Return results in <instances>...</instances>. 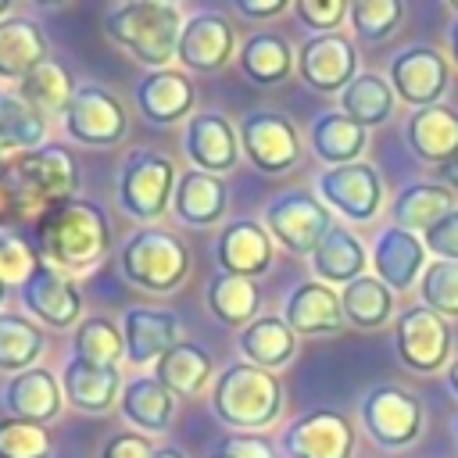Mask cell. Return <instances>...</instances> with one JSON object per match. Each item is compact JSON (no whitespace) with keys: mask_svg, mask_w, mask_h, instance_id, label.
<instances>
[{"mask_svg":"<svg viewBox=\"0 0 458 458\" xmlns=\"http://www.w3.org/2000/svg\"><path fill=\"white\" fill-rule=\"evenodd\" d=\"M265 229L290 254L311 258L315 247L322 243V236L333 229V218L318 197H311L304 190H286L265 204Z\"/></svg>","mask_w":458,"mask_h":458,"instance_id":"obj_7","label":"cell"},{"mask_svg":"<svg viewBox=\"0 0 458 458\" xmlns=\"http://www.w3.org/2000/svg\"><path fill=\"white\" fill-rule=\"evenodd\" d=\"M211 458H276V451L261 433H225Z\"/></svg>","mask_w":458,"mask_h":458,"instance_id":"obj_49","label":"cell"},{"mask_svg":"<svg viewBox=\"0 0 458 458\" xmlns=\"http://www.w3.org/2000/svg\"><path fill=\"white\" fill-rule=\"evenodd\" d=\"M426 254H429V250H426L422 236L390 225V229H383V233L376 236V243H372V254H369L372 276L383 279L390 290H411V286L422 279L426 265H429Z\"/></svg>","mask_w":458,"mask_h":458,"instance_id":"obj_19","label":"cell"},{"mask_svg":"<svg viewBox=\"0 0 458 458\" xmlns=\"http://www.w3.org/2000/svg\"><path fill=\"white\" fill-rule=\"evenodd\" d=\"M118 411L129 426H136L143 433H165L175 415V397L161 386L157 376H132L122 386Z\"/></svg>","mask_w":458,"mask_h":458,"instance_id":"obj_34","label":"cell"},{"mask_svg":"<svg viewBox=\"0 0 458 458\" xmlns=\"http://www.w3.org/2000/svg\"><path fill=\"white\" fill-rule=\"evenodd\" d=\"M211 411L236 433L268 429L283 411V383L250 361H229L211 383Z\"/></svg>","mask_w":458,"mask_h":458,"instance_id":"obj_3","label":"cell"},{"mask_svg":"<svg viewBox=\"0 0 458 458\" xmlns=\"http://www.w3.org/2000/svg\"><path fill=\"white\" fill-rule=\"evenodd\" d=\"M154 458H186V451L175 444H165V447H154Z\"/></svg>","mask_w":458,"mask_h":458,"instance_id":"obj_53","label":"cell"},{"mask_svg":"<svg viewBox=\"0 0 458 458\" xmlns=\"http://www.w3.org/2000/svg\"><path fill=\"white\" fill-rule=\"evenodd\" d=\"M386 79H390L397 100H404V104H411V111H419V107L440 104V97L447 93V82H451V68L437 47L411 43L390 57Z\"/></svg>","mask_w":458,"mask_h":458,"instance_id":"obj_13","label":"cell"},{"mask_svg":"<svg viewBox=\"0 0 458 458\" xmlns=\"http://www.w3.org/2000/svg\"><path fill=\"white\" fill-rule=\"evenodd\" d=\"M447 7H451V11H454V18H458V0H451V4H447Z\"/></svg>","mask_w":458,"mask_h":458,"instance_id":"obj_57","label":"cell"},{"mask_svg":"<svg viewBox=\"0 0 458 458\" xmlns=\"http://www.w3.org/2000/svg\"><path fill=\"white\" fill-rule=\"evenodd\" d=\"M308 261H311L315 279L326 283V286H347V283L361 279L365 268L372 265L369 254H365V243L344 225H333Z\"/></svg>","mask_w":458,"mask_h":458,"instance_id":"obj_29","label":"cell"},{"mask_svg":"<svg viewBox=\"0 0 458 458\" xmlns=\"http://www.w3.org/2000/svg\"><path fill=\"white\" fill-rule=\"evenodd\" d=\"M454 437H458V419H454Z\"/></svg>","mask_w":458,"mask_h":458,"instance_id":"obj_59","label":"cell"},{"mask_svg":"<svg viewBox=\"0 0 458 458\" xmlns=\"http://www.w3.org/2000/svg\"><path fill=\"white\" fill-rule=\"evenodd\" d=\"M233 50H236L233 25L218 11H200V14H190L186 18V25L179 32L175 61H182L190 72L211 75V72H218V68L229 64Z\"/></svg>","mask_w":458,"mask_h":458,"instance_id":"obj_18","label":"cell"},{"mask_svg":"<svg viewBox=\"0 0 458 458\" xmlns=\"http://www.w3.org/2000/svg\"><path fill=\"white\" fill-rule=\"evenodd\" d=\"M394 104H397V93H394L390 79H383L376 72H358L354 82L340 93V111L351 122L365 125V129H376V125L390 122Z\"/></svg>","mask_w":458,"mask_h":458,"instance_id":"obj_37","label":"cell"},{"mask_svg":"<svg viewBox=\"0 0 458 458\" xmlns=\"http://www.w3.org/2000/svg\"><path fill=\"white\" fill-rule=\"evenodd\" d=\"M286 458H351L354 451V426L344 411L315 408L293 419L283 429Z\"/></svg>","mask_w":458,"mask_h":458,"instance_id":"obj_15","label":"cell"},{"mask_svg":"<svg viewBox=\"0 0 458 458\" xmlns=\"http://www.w3.org/2000/svg\"><path fill=\"white\" fill-rule=\"evenodd\" d=\"M347 7L351 4H344V0H297L293 14L304 29H315V36H326L347 18Z\"/></svg>","mask_w":458,"mask_h":458,"instance_id":"obj_47","label":"cell"},{"mask_svg":"<svg viewBox=\"0 0 458 458\" xmlns=\"http://www.w3.org/2000/svg\"><path fill=\"white\" fill-rule=\"evenodd\" d=\"M43 258L29 247V240L25 236H18L14 229H4L0 225V283L4 286H25V279L36 272V265H39Z\"/></svg>","mask_w":458,"mask_h":458,"instance_id":"obj_46","label":"cell"},{"mask_svg":"<svg viewBox=\"0 0 458 458\" xmlns=\"http://www.w3.org/2000/svg\"><path fill=\"white\" fill-rule=\"evenodd\" d=\"M61 394L72 408L86 411V415H104L114 408V401L122 397V372L114 365H93L82 358H68L61 365Z\"/></svg>","mask_w":458,"mask_h":458,"instance_id":"obj_22","label":"cell"},{"mask_svg":"<svg viewBox=\"0 0 458 458\" xmlns=\"http://www.w3.org/2000/svg\"><path fill=\"white\" fill-rule=\"evenodd\" d=\"M43 61H47L43 29L25 14L4 18L0 21V79L4 82H21Z\"/></svg>","mask_w":458,"mask_h":458,"instance_id":"obj_32","label":"cell"},{"mask_svg":"<svg viewBox=\"0 0 458 458\" xmlns=\"http://www.w3.org/2000/svg\"><path fill=\"white\" fill-rule=\"evenodd\" d=\"M340 304H344V318L358 329H379L394 318V290L369 272L340 290Z\"/></svg>","mask_w":458,"mask_h":458,"instance_id":"obj_39","label":"cell"},{"mask_svg":"<svg viewBox=\"0 0 458 458\" xmlns=\"http://www.w3.org/2000/svg\"><path fill=\"white\" fill-rule=\"evenodd\" d=\"M215 258H218V268L229 276H243V279L265 276L272 268V236L265 222H254V218L229 222L215 240Z\"/></svg>","mask_w":458,"mask_h":458,"instance_id":"obj_20","label":"cell"},{"mask_svg":"<svg viewBox=\"0 0 458 458\" xmlns=\"http://www.w3.org/2000/svg\"><path fill=\"white\" fill-rule=\"evenodd\" d=\"M419 301L440 318H458V261H429L419 279Z\"/></svg>","mask_w":458,"mask_h":458,"instance_id":"obj_44","label":"cell"},{"mask_svg":"<svg viewBox=\"0 0 458 458\" xmlns=\"http://www.w3.org/2000/svg\"><path fill=\"white\" fill-rule=\"evenodd\" d=\"M154 376L172 397H200L215 383V361L197 344H175L154 365Z\"/></svg>","mask_w":458,"mask_h":458,"instance_id":"obj_35","label":"cell"},{"mask_svg":"<svg viewBox=\"0 0 458 458\" xmlns=\"http://www.w3.org/2000/svg\"><path fill=\"white\" fill-rule=\"evenodd\" d=\"M4 186L11 197V208L18 211H36V208H54L75 197L79 190V165L68 147L43 143L25 154L0 157Z\"/></svg>","mask_w":458,"mask_h":458,"instance_id":"obj_4","label":"cell"},{"mask_svg":"<svg viewBox=\"0 0 458 458\" xmlns=\"http://www.w3.org/2000/svg\"><path fill=\"white\" fill-rule=\"evenodd\" d=\"M361 429L369 433L372 444L386 447V451H401L408 444L419 440L422 433V404L415 394H408L404 386L394 383H379L361 397L358 408Z\"/></svg>","mask_w":458,"mask_h":458,"instance_id":"obj_8","label":"cell"},{"mask_svg":"<svg viewBox=\"0 0 458 458\" xmlns=\"http://www.w3.org/2000/svg\"><path fill=\"white\" fill-rule=\"evenodd\" d=\"M97 458H154V447L147 444L143 433H114L104 440Z\"/></svg>","mask_w":458,"mask_h":458,"instance_id":"obj_50","label":"cell"},{"mask_svg":"<svg viewBox=\"0 0 458 458\" xmlns=\"http://www.w3.org/2000/svg\"><path fill=\"white\" fill-rule=\"evenodd\" d=\"M11 18V0H0V21Z\"/></svg>","mask_w":458,"mask_h":458,"instance_id":"obj_56","label":"cell"},{"mask_svg":"<svg viewBox=\"0 0 458 458\" xmlns=\"http://www.w3.org/2000/svg\"><path fill=\"white\" fill-rule=\"evenodd\" d=\"M308 143H311V154L326 168L354 165V161H361V154L369 147V129L351 122L344 111H322L308 129Z\"/></svg>","mask_w":458,"mask_h":458,"instance_id":"obj_28","label":"cell"},{"mask_svg":"<svg viewBox=\"0 0 458 458\" xmlns=\"http://www.w3.org/2000/svg\"><path fill=\"white\" fill-rule=\"evenodd\" d=\"M240 354L243 361L276 372L293 361L297 354V333L286 326L283 315H258L250 326L240 329Z\"/></svg>","mask_w":458,"mask_h":458,"instance_id":"obj_31","label":"cell"},{"mask_svg":"<svg viewBox=\"0 0 458 458\" xmlns=\"http://www.w3.org/2000/svg\"><path fill=\"white\" fill-rule=\"evenodd\" d=\"M50 433L25 419H0V458H50Z\"/></svg>","mask_w":458,"mask_h":458,"instance_id":"obj_45","label":"cell"},{"mask_svg":"<svg viewBox=\"0 0 458 458\" xmlns=\"http://www.w3.org/2000/svg\"><path fill=\"white\" fill-rule=\"evenodd\" d=\"M225 208H229V190H225L222 175H208L197 168L179 172V182L172 193V211L182 225H193V229L218 225L225 218Z\"/></svg>","mask_w":458,"mask_h":458,"instance_id":"obj_26","label":"cell"},{"mask_svg":"<svg viewBox=\"0 0 458 458\" xmlns=\"http://www.w3.org/2000/svg\"><path fill=\"white\" fill-rule=\"evenodd\" d=\"M236 64H240L247 82H254V86H279L297 68V54H293V47L279 32H254V36L243 39V47L236 54Z\"/></svg>","mask_w":458,"mask_h":458,"instance_id":"obj_33","label":"cell"},{"mask_svg":"<svg viewBox=\"0 0 458 458\" xmlns=\"http://www.w3.org/2000/svg\"><path fill=\"white\" fill-rule=\"evenodd\" d=\"M182 150L190 157V168L208 175H225L240 161V132L236 125L218 111H200L186 118L182 129Z\"/></svg>","mask_w":458,"mask_h":458,"instance_id":"obj_16","label":"cell"},{"mask_svg":"<svg viewBox=\"0 0 458 458\" xmlns=\"http://www.w3.org/2000/svg\"><path fill=\"white\" fill-rule=\"evenodd\" d=\"M447 390H451V394L458 397V358H454V361L447 365Z\"/></svg>","mask_w":458,"mask_h":458,"instance_id":"obj_54","label":"cell"},{"mask_svg":"<svg viewBox=\"0 0 458 458\" xmlns=\"http://www.w3.org/2000/svg\"><path fill=\"white\" fill-rule=\"evenodd\" d=\"M204 304H208V311H211L222 326H250V322H254V315H258L261 297H258L254 279L218 272V276H211V279H208Z\"/></svg>","mask_w":458,"mask_h":458,"instance_id":"obj_38","label":"cell"},{"mask_svg":"<svg viewBox=\"0 0 458 458\" xmlns=\"http://www.w3.org/2000/svg\"><path fill=\"white\" fill-rule=\"evenodd\" d=\"M111 225L93 200H64L36 218V250L61 272H89L107 258Z\"/></svg>","mask_w":458,"mask_h":458,"instance_id":"obj_1","label":"cell"},{"mask_svg":"<svg viewBox=\"0 0 458 458\" xmlns=\"http://www.w3.org/2000/svg\"><path fill=\"white\" fill-rule=\"evenodd\" d=\"M422 243L433 254V261H458V208L447 211L437 225H429L422 233Z\"/></svg>","mask_w":458,"mask_h":458,"instance_id":"obj_48","label":"cell"},{"mask_svg":"<svg viewBox=\"0 0 458 458\" xmlns=\"http://www.w3.org/2000/svg\"><path fill=\"white\" fill-rule=\"evenodd\" d=\"M47 351V340L39 326H32L21 315H4L0 311V372H29L36 369L39 354Z\"/></svg>","mask_w":458,"mask_h":458,"instance_id":"obj_41","label":"cell"},{"mask_svg":"<svg viewBox=\"0 0 458 458\" xmlns=\"http://www.w3.org/2000/svg\"><path fill=\"white\" fill-rule=\"evenodd\" d=\"M447 57L458 64V18H454L451 29H447Z\"/></svg>","mask_w":458,"mask_h":458,"instance_id":"obj_52","label":"cell"},{"mask_svg":"<svg viewBox=\"0 0 458 458\" xmlns=\"http://www.w3.org/2000/svg\"><path fill=\"white\" fill-rule=\"evenodd\" d=\"M347 21L361 43H383L401 29L404 4L401 0H354L347 7Z\"/></svg>","mask_w":458,"mask_h":458,"instance_id":"obj_43","label":"cell"},{"mask_svg":"<svg viewBox=\"0 0 458 458\" xmlns=\"http://www.w3.org/2000/svg\"><path fill=\"white\" fill-rule=\"evenodd\" d=\"M136 107L150 125H175L182 118H190L193 111V86L182 72L175 68H161V72H147L136 89Z\"/></svg>","mask_w":458,"mask_h":458,"instance_id":"obj_25","label":"cell"},{"mask_svg":"<svg viewBox=\"0 0 458 458\" xmlns=\"http://www.w3.org/2000/svg\"><path fill=\"white\" fill-rule=\"evenodd\" d=\"M122 340H125V358L129 365H157L165 351L179 344V318L165 308H125L122 315Z\"/></svg>","mask_w":458,"mask_h":458,"instance_id":"obj_21","label":"cell"},{"mask_svg":"<svg viewBox=\"0 0 458 458\" xmlns=\"http://www.w3.org/2000/svg\"><path fill=\"white\" fill-rule=\"evenodd\" d=\"M318 200L326 208H333L336 215H344L347 222H372L383 211V179L369 161H354V165H336L318 172L315 179Z\"/></svg>","mask_w":458,"mask_h":458,"instance_id":"obj_11","label":"cell"},{"mask_svg":"<svg viewBox=\"0 0 458 458\" xmlns=\"http://www.w3.org/2000/svg\"><path fill=\"white\" fill-rule=\"evenodd\" d=\"M182 25V11L168 0H122L104 11L107 39L150 72H161L175 61Z\"/></svg>","mask_w":458,"mask_h":458,"instance_id":"obj_2","label":"cell"},{"mask_svg":"<svg viewBox=\"0 0 458 458\" xmlns=\"http://www.w3.org/2000/svg\"><path fill=\"white\" fill-rule=\"evenodd\" d=\"M72 354L82 358V361H93V365H114L118 369V361L125 358L122 329H114V322H107L100 315H89L75 326Z\"/></svg>","mask_w":458,"mask_h":458,"instance_id":"obj_42","label":"cell"},{"mask_svg":"<svg viewBox=\"0 0 458 458\" xmlns=\"http://www.w3.org/2000/svg\"><path fill=\"white\" fill-rule=\"evenodd\" d=\"M4 297H7V286H4V283H0V304H4Z\"/></svg>","mask_w":458,"mask_h":458,"instance_id":"obj_58","label":"cell"},{"mask_svg":"<svg viewBox=\"0 0 458 458\" xmlns=\"http://www.w3.org/2000/svg\"><path fill=\"white\" fill-rule=\"evenodd\" d=\"M236 132H240V147H243L247 161L265 175L290 172L301 161V132L286 114L250 111L240 118Z\"/></svg>","mask_w":458,"mask_h":458,"instance_id":"obj_12","label":"cell"},{"mask_svg":"<svg viewBox=\"0 0 458 458\" xmlns=\"http://www.w3.org/2000/svg\"><path fill=\"white\" fill-rule=\"evenodd\" d=\"M21 304L29 308V315H36L43 326L50 329H68V326H79V315H82V297H79V286L68 279V272L39 261L36 272L25 279V286L18 290Z\"/></svg>","mask_w":458,"mask_h":458,"instance_id":"obj_17","label":"cell"},{"mask_svg":"<svg viewBox=\"0 0 458 458\" xmlns=\"http://www.w3.org/2000/svg\"><path fill=\"white\" fill-rule=\"evenodd\" d=\"M233 7H236V14H243V18L265 21V18L283 14V11H286V0H236Z\"/></svg>","mask_w":458,"mask_h":458,"instance_id":"obj_51","label":"cell"},{"mask_svg":"<svg viewBox=\"0 0 458 458\" xmlns=\"http://www.w3.org/2000/svg\"><path fill=\"white\" fill-rule=\"evenodd\" d=\"M18 93L47 118V114H64V107H68L72 97H75V82H72V75H68L54 57H47L43 64H36V68L18 82Z\"/></svg>","mask_w":458,"mask_h":458,"instance_id":"obj_40","label":"cell"},{"mask_svg":"<svg viewBox=\"0 0 458 458\" xmlns=\"http://www.w3.org/2000/svg\"><path fill=\"white\" fill-rule=\"evenodd\" d=\"M118 268L129 286L147 290V293H172L182 286L190 276V250L179 236L168 229H136L122 250H118Z\"/></svg>","mask_w":458,"mask_h":458,"instance_id":"obj_5","label":"cell"},{"mask_svg":"<svg viewBox=\"0 0 458 458\" xmlns=\"http://www.w3.org/2000/svg\"><path fill=\"white\" fill-rule=\"evenodd\" d=\"M175 182H179V172H175L172 157H165L157 150H132L118 172L114 200L129 218L157 222L172 204Z\"/></svg>","mask_w":458,"mask_h":458,"instance_id":"obj_6","label":"cell"},{"mask_svg":"<svg viewBox=\"0 0 458 458\" xmlns=\"http://www.w3.org/2000/svg\"><path fill=\"white\" fill-rule=\"evenodd\" d=\"M61 125H64V136L75 140V143L114 147L129 129V114H125L122 100L111 89H104L97 82H86V86H75V97L64 107Z\"/></svg>","mask_w":458,"mask_h":458,"instance_id":"obj_10","label":"cell"},{"mask_svg":"<svg viewBox=\"0 0 458 458\" xmlns=\"http://www.w3.org/2000/svg\"><path fill=\"white\" fill-rule=\"evenodd\" d=\"M283 318L286 326L297 333V336H329L336 333L347 318H344V304H340V293L318 279H308V283H297L290 293H286V304H283Z\"/></svg>","mask_w":458,"mask_h":458,"instance_id":"obj_23","label":"cell"},{"mask_svg":"<svg viewBox=\"0 0 458 458\" xmlns=\"http://www.w3.org/2000/svg\"><path fill=\"white\" fill-rule=\"evenodd\" d=\"M47 143V118L11 86H0V157Z\"/></svg>","mask_w":458,"mask_h":458,"instance_id":"obj_36","label":"cell"},{"mask_svg":"<svg viewBox=\"0 0 458 458\" xmlns=\"http://www.w3.org/2000/svg\"><path fill=\"white\" fill-rule=\"evenodd\" d=\"M297 75L315 93H344L358 75L354 39L344 32L308 36L297 50Z\"/></svg>","mask_w":458,"mask_h":458,"instance_id":"obj_14","label":"cell"},{"mask_svg":"<svg viewBox=\"0 0 458 458\" xmlns=\"http://www.w3.org/2000/svg\"><path fill=\"white\" fill-rule=\"evenodd\" d=\"M394 347H397L401 365H408L411 372L433 376L444 365H451L454 333H451L447 318H440L437 311H429L422 304H411L394 322Z\"/></svg>","mask_w":458,"mask_h":458,"instance_id":"obj_9","label":"cell"},{"mask_svg":"<svg viewBox=\"0 0 458 458\" xmlns=\"http://www.w3.org/2000/svg\"><path fill=\"white\" fill-rule=\"evenodd\" d=\"M458 200L444 182H408L390 200V218L397 229H408L422 236L429 225H437L447 211H454Z\"/></svg>","mask_w":458,"mask_h":458,"instance_id":"obj_30","label":"cell"},{"mask_svg":"<svg viewBox=\"0 0 458 458\" xmlns=\"http://www.w3.org/2000/svg\"><path fill=\"white\" fill-rule=\"evenodd\" d=\"M0 401L4 408L11 411V419H25V422H36V426H47L57 419L61 404H64V394H61V379L50 372V369H29V372H18L4 383L0 390Z\"/></svg>","mask_w":458,"mask_h":458,"instance_id":"obj_24","label":"cell"},{"mask_svg":"<svg viewBox=\"0 0 458 458\" xmlns=\"http://www.w3.org/2000/svg\"><path fill=\"white\" fill-rule=\"evenodd\" d=\"M404 140H408V150L426 165L454 161L458 157V111L444 104L411 111L404 122Z\"/></svg>","mask_w":458,"mask_h":458,"instance_id":"obj_27","label":"cell"},{"mask_svg":"<svg viewBox=\"0 0 458 458\" xmlns=\"http://www.w3.org/2000/svg\"><path fill=\"white\" fill-rule=\"evenodd\" d=\"M11 208V197H7V186H4V172H0V215Z\"/></svg>","mask_w":458,"mask_h":458,"instance_id":"obj_55","label":"cell"}]
</instances>
